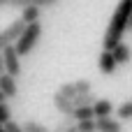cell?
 Masks as SVG:
<instances>
[{"mask_svg":"<svg viewBox=\"0 0 132 132\" xmlns=\"http://www.w3.org/2000/svg\"><path fill=\"white\" fill-rule=\"evenodd\" d=\"M95 125L97 132H123V121H114L111 116H102V118H95Z\"/></svg>","mask_w":132,"mask_h":132,"instance_id":"obj_8","label":"cell"},{"mask_svg":"<svg viewBox=\"0 0 132 132\" xmlns=\"http://www.w3.org/2000/svg\"><path fill=\"white\" fill-rule=\"evenodd\" d=\"M77 128H79V132H97V125H95V118L77 121Z\"/></svg>","mask_w":132,"mask_h":132,"instance_id":"obj_14","label":"cell"},{"mask_svg":"<svg viewBox=\"0 0 132 132\" xmlns=\"http://www.w3.org/2000/svg\"><path fill=\"white\" fill-rule=\"evenodd\" d=\"M0 128H2V123H0Z\"/></svg>","mask_w":132,"mask_h":132,"instance_id":"obj_28","label":"cell"},{"mask_svg":"<svg viewBox=\"0 0 132 132\" xmlns=\"http://www.w3.org/2000/svg\"><path fill=\"white\" fill-rule=\"evenodd\" d=\"M111 53H114V58H116V63H118V65H128V63L132 60V49L123 42V39L111 49Z\"/></svg>","mask_w":132,"mask_h":132,"instance_id":"obj_9","label":"cell"},{"mask_svg":"<svg viewBox=\"0 0 132 132\" xmlns=\"http://www.w3.org/2000/svg\"><path fill=\"white\" fill-rule=\"evenodd\" d=\"M97 65H100V72H102L104 77H111V74L118 70V63H116V58H114V53H111L109 49H102V53H100V58H97Z\"/></svg>","mask_w":132,"mask_h":132,"instance_id":"obj_6","label":"cell"},{"mask_svg":"<svg viewBox=\"0 0 132 132\" xmlns=\"http://www.w3.org/2000/svg\"><path fill=\"white\" fill-rule=\"evenodd\" d=\"M2 58H5V72L12 74V77H19L21 74V56H19L14 44L2 49Z\"/></svg>","mask_w":132,"mask_h":132,"instance_id":"obj_4","label":"cell"},{"mask_svg":"<svg viewBox=\"0 0 132 132\" xmlns=\"http://www.w3.org/2000/svg\"><path fill=\"white\" fill-rule=\"evenodd\" d=\"M130 12H132V0H118L114 14H111V21L104 30V37H102V49H114L123 35L128 32V23H130Z\"/></svg>","mask_w":132,"mask_h":132,"instance_id":"obj_1","label":"cell"},{"mask_svg":"<svg viewBox=\"0 0 132 132\" xmlns=\"http://www.w3.org/2000/svg\"><path fill=\"white\" fill-rule=\"evenodd\" d=\"M5 72V58H2V51H0V74Z\"/></svg>","mask_w":132,"mask_h":132,"instance_id":"obj_22","label":"cell"},{"mask_svg":"<svg viewBox=\"0 0 132 132\" xmlns=\"http://www.w3.org/2000/svg\"><path fill=\"white\" fill-rule=\"evenodd\" d=\"M74 90H77V95H79V93H88V90H90V81H88V79L74 81Z\"/></svg>","mask_w":132,"mask_h":132,"instance_id":"obj_17","label":"cell"},{"mask_svg":"<svg viewBox=\"0 0 132 132\" xmlns=\"http://www.w3.org/2000/svg\"><path fill=\"white\" fill-rule=\"evenodd\" d=\"M65 132H79V128H77V123H72V125H70V128H67Z\"/></svg>","mask_w":132,"mask_h":132,"instance_id":"obj_23","label":"cell"},{"mask_svg":"<svg viewBox=\"0 0 132 132\" xmlns=\"http://www.w3.org/2000/svg\"><path fill=\"white\" fill-rule=\"evenodd\" d=\"M7 5H12V0H0V7H7Z\"/></svg>","mask_w":132,"mask_h":132,"instance_id":"obj_24","label":"cell"},{"mask_svg":"<svg viewBox=\"0 0 132 132\" xmlns=\"http://www.w3.org/2000/svg\"><path fill=\"white\" fill-rule=\"evenodd\" d=\"M23 132H51V130L39 125V123H35V121H26L23 123Z\"/></svg>","mask_w":132,"mask_h":132,"instance_id":"obj_16","label":"cell"},{"mask_svg":"<svg viewBox=\"0 0 132 132\" xmlns=\"http://www.w3.org/2000/svg\"><path fill=\"white\" fill-rule=\"evenodd\" d=\"M39 16H42V7H37V5H28L21 9V19L26 23H35V21H39Z\"/></svg>","mask_w":132,"mask_h":132,"instance_id":"obj_11","label":"cell"},{"mask_svg":"<svg viewBox=\"0 0 132 132\" xmlns=\"http://www.w3.org/2000/svg\"><path fill=\"white\" fill-rule=\"evenodd\" d=\"M0 93L5 95V100H14L19 95V84H16V77L2 72L0 74Z\"/></svg>","mask_w":132,"mask_h":132,"instance_id":"obj_5","label":"cell"},{"mask_svg":"<svg viewBox=\"0 0 132 132\" xmlns=\"http://www.w3.org/2000/svg\"><path fill=\"white\" fill-rule=\"evenodd\" d=\"M74 121H86V118H95L93 116V104H84V107H74V114H72Z\"/></svg>","mask_w":132,"mask_h":132,"instance_id":"obj_12","label":"cell"},{"mask_svg":"<svg viewBox=\"0 0 132 132\" xmlns=\"http://www.w3.org/2000/svg\"><path fill=\"white\" fill-rule=\"evenodd\" d=\"M26 30V21L23 19H16L14 23H9L5 30H0V51L9 44H16V39L21 37V32Z\"/></svg>","mask_w":132,"mask_h":132,"instance_id":"obj_3","label":"cell"},{"mask_svg":"<svg viewBox=\"0 0 132 132\" xmlns=\"http://www.w3.org/2000/svg\"><path fill=\"white\" fill-rule=\"evenodd\" d=\"M5 130H7V132H23V125H19V123H14V121L9 118V121L5 123Z\"/></svg>","mask_w":132,"mask_h":132,"instance_id":"obj_21","label":"cell"},{"mask_svg":"<svg viewBox=\"0 0 132 132\" xmlns=\"http://www.w3.org/2000/svg\"><path fill=\"white\" fill-rule=\"evenodd\" d=\"M0 132H7V130H5V125H2V128H0Z\"/></svg>","mask_w":132,"mask_h":132,"instance_id":"obj_27","label":"cell"},{"mask_svg":"<svg viewBox=\"0 0 132 132\" xmlns=\"http://www.w3.org/2000/svg\"><path fill=\"white\" fill-rule=\"evenodd\" d=\"M53 107H56V111H58L60 116H67V118H72V114H74V104H72V100L65 97V95H60V93L53 95Z\"/></svg>","mask_w":132,"mask_h":132,"instance_id":"obj_7","label":"cell"},{"mask_svg":"<svg viewBox=\"0 0 132 132\" xmlns=\"http://www.w3.org/2000/svg\"><path fill=\"white\" fill-rule=\"evenodd\" d=\"M0 102H5V95H2V93H0Z\"/></svg>","mask_w":132,"mask_h":132,"instance_id":"obj_26","label":"cell"},{"mask_svg":"<svg viewBox=\"0 0 132 132\" xmlns=\"http://www.w3.org/2000/svg\"><path fill=\"white\" fill-rule=\"evenodd\" d=\"M130 100H132V97H130Z\"/></svg>","mask_w":132,"mask_h":132,"instance_id":"obj_29","label":"cell"},{"mask_svg":"<svg viewBox=\"0 0 132 132\" xmlns=\"http://www.w3.org/2000/svg\"><path fill=\"white\" fill-rule=\"evenodd\" d=\"M72 121H74V118H67V116H63V121L56 125V130H53V132H65L70 125H72Z\"/></svg>","mask_w":132,"mask_h":132,"instance_id":"obj_20","label":"cell"},{"mask_svg":"<svg viewBox=\"0 0 132 132\" xmlns=\"http://www.w3.org/2000/svg\"><path fill=\"white\" fill-rule=\"evenodd\" d=\"M111 111H114V104H111V100H95L93 102V116L95 118H102V116H111Z\"/></svg>","mask_w":132,"mask_h":132,"instance_id":"obj_10","label":"cell"},{"mask_svg":"<svg viewBox=\"0 0 132 132\" xmlns=\"http://www.w3.org/2000/svg\"><path fill=\"white\" fill-rule=\"evenodd\" d=\"M58 93H60V95H65V97H70V100L77 95V90H74V84H63V86L58 88Z\"/></svg>","mask_w":132,"mask_h":132,"instance_id":"obj_18","label":"cell"},{"mask_svg":"<svg viewBox=\"0 0 132 132\" xmlns=\"http://www.w3.org/2000/svg\"><path fill=\"white\" fill-rule=\"evenodd\" d=\"M118 118L121 121H132V100L130 102H123L118 107Z\"/></svg>","mask_w":132,"mask_h":132,"instance_id":"obj_15","label":"cell"},{"mask_svg":"<svg viewBox=\"0 0 132 132\" xmlns=\"http://www.w3.org/2000/svg\"><path fill=\"white\" fill-rule=\"evenodd\" d=\"M97 97L93 95V90H88V93H79V95H74L72 97V104L74 107H84V104H93Z\"/></svg>","mask_w":132,"mask_h":132,"instance_id":"obj_13","label":"cell"},{"mask_svg":"<svg viewBox=\"0 0 132 132\" xmlns=\"http://www.w3.org/2000/svg\"><path fill=\"white\" fill-rule=\"evenodd\" d=\"M39 37H42V23L39 21H35V23H26V30L21 32V37L16 39V51H19V56H28L35 46H37V42H39Z\"/></svg>","mask_w":132,"mask_h":132,"instance_id":"obj_2","label":"cell"},{"mask_svg":"<svg viewBox=\"0 0 132 132\" xmlns=\"http://www.w3.org/2000/svg\"><path fill=\"white\" fill-rule=\"evenodd\" d=\"M128 30L132 32V12H130V23H128Z\"/></svg>","mask_w":132,"mask_h":132,"instance_id":"obj_25","label":"cell"},{"mask_svg":"<svg viewBox=\"0 0 132 132\" xmlns=\"http://www.w3.org/2000/svg\"><path fill=\"white\" fill-rule=\"evenodd\" d=\"M9 118H12V111H9V107H7L5 102H0V123L5 125Z\"/></svg>","mask_w":132,"mask_h":132,"instance_id":"obj_19","label":"cell"}]
</instances>
